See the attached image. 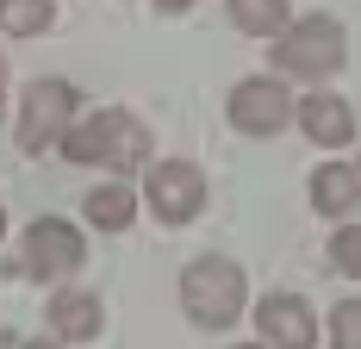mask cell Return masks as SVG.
Masks as SVG:
<instances>
[{
  "mask_svg": "<svg viewBox=\"0 0 361 349\" xmlns=\"http://www.w3.org/2000/svg\"><path fill=\"white\" fill-rule=\"evenodd\" d=\"M69 162H87V169H118V174H131V169H144L149 162V131L131 119V112H94L87 125H69L63 131V143H56Z\"/></svg>",
  "mask_w": 361,
  "mask_h": 349,
  "instance_id": "1",
  "label": "cell"
},
{
  "mask_svg": "<svg viewBox=\"0 0 361 349\" xmlns=\"http://www.w3.org/2000/svg\"><path fill=\"white\" fill-rule=\"evenodd\" d=\"M243 300H250L243 268H237V262H224V256H200V262H187V268H180V306H187L193 324H206V331L237 324V318H243Z\"/></svg>",
  "mask_w": 361,
  "mask_h": 349,
  "instance_id": "2",
  "label": "cell"
},
{
  "mask_svg": "<svg viewBox=\"0 0 361 349\" xmlns=\"http://www.w3.org/2000/svg\"><path fill=\"white\" fill-rule=\"evenodd\" d=\"M343 50L349 37L330 13H312V19H287L274 32V69L299 75V81H318V75H336L343 69Z\"/></svg>",
  "mask_w": 361,
  "mask_h": 349,
  "instance_id": "3",
  "label": "cell"
},
{
  "mask_svg": "<svg viewBox=\"0 0 361 349\" xmlns=\"http://www.w3.org/2000/svg\"><path fill=\"white\" fill-rule=\"evenodd\" d=\"M75 125V88L69 81H32L25 88V100H19V150L25 156H44V150H56L63 131Z\"/></svg>",
  "mask_w": 361,
  "mask_h": 349,
  "instance_id": "4",
  "label": "cell"
},
{
  "mask_svg": "<svg viewBox=\"0 0 361 349\" xmlns=\"http://www.w3.org/2000/svg\"><path fill=\"white\" fill-rule=\"evenodd\" d=\"M81 256H87V249H81V231H75L69 218H37L32 231L19 237V275L56 287L63 275L81 268Z\"/></svg>",
  "mask_w": 361,
  "mask_h": 349,
  "instance_id": "5",
  "label": "cell"
},
{
  "mask_svg": "<svg viewBox=\"0 0 361 349\" xmlns=\"http://www.w3.org/2000/svg\"><path fill=\"white\" fill-rule=\"evenodd\" d=\"M231 125L243 138H274L293 125V94L274 81V75H250L231 88Z\"/></svg>",
  "mask_w": 361,
  "mask_h": 349,
  "instance_id": "6",
  "label": "cell"
},
{
  "mask_svg": "<svg viewBox=\"0 0 361 349\" xmlns=\"http://www.w3.org/2000/svg\"><path fill=\"white\" fill-rule=\"evenodd\" d=\"M144 200L156 206L162 225H187V218H200V206H206V174L193 169V162H156Z\"/></svg>",
  "mask_w": 361,
  "mask_h": 349,
  "instance_id": "7",
  "label": "cell"
},
{
  "mask_svg": "<svg viewBox=\"0 0 361 349\" xmlns=\"http://www.w3.org/2000/svg\"><path fill=\"white\" fill-rule=\"evenodd\" d=\"M255 331H262L268 349H312L318 318H312V306H305L299 293H268V300L255 306Z\"/></svg>",
  "mask_w": 361,
  "mask_h": 349,
  "instance_id": "8",
  "label": "cell"
},
{
  "mask_svg": "<svg viewBox=\"0 0 361 349\" xmlns=\"http://www.w3.org/2000/svg\"><path fill=\"white\" fill-rule=\"evenodd\" d=\"M293 119L305 125V138L324 143V150H343L355 138V106L343 94H305V100H293Z\"/></svg>",
  "mask_w": 361,
  "mask_h": 349,
  "instance_id": "9",
  "label": "cell"
},
{
  "mask_svg": "<svg viewBox=\"0 0 361 349\" xmlns=\"http://www.w3.org/2000/svg\"><path fill=\"white\" fill-rule=\"evenodd\" d=\"M361 200V174L355 162H324V169L312 174V206L324 212V218H349Z\"/></svg>",
  "mask_w": 361,
  "mask_h": 349,
  "instance_id": "10",
  "label": "cell"
},
{
  "mask_svg": "<svg viewBox=\"0 0 361 349\" xmlns=\"http://www.w3.org/2000/svg\"><path fill=\"white\" fill-rule=\"evenodd\" d=\"M44 312H50V331H56L63 343H87V337H100V300H94V293H56Z\"/></svg>",
  "mask_w": 361,
  "mask_h": 349,
  "instance_id": "11",
  "label": "cell"
},
{
  "mask_svg": "<svg viewBox=\"0 0 361 349\" xmlns=\"http://www.w3.org/2000/svg\"><path fill=\"white\" fill-rule=\"evenodd\" d=\"M81 212H87V225H100V231H125V225L137 218V194H131L125 181H106V187H94V194L81 200Z\"/></svg>",
  "mask_w": 361,
  "mask_h": 349,
  "instance_id": "12",
  "label": "cell"
},
{
  "mask_svg": "<svg viewBox=\"0 0 361 349\" xmlns=\"http://www.w3.org/2000/svg\"><path fill=\"white\" fill-rule=\"evenodd\" d=\"M56 25V0H0V32L6 37H37Z\"/></svg>",
  "mask_w": 361,
  "mask_h": 349,
  "instance_id": "13",
  "label": "cell"
},
{
  "mask_svg": "<svg viewBox=\"0 0 361 349\" xmlns=\"http://www.w3.org/2000/svg\"><path fill=\"white\" fill-rule=\"evenodd\" d=\"M287 19H293L287 0H231V25L250 32V37H274Z\"/></svg>",
  "mask_w": 361,
  "mask_h": 349,
  "instance_id": "14",
  "label": "cell"
},
{
  "mask_svg": "<svg viewBox=\"0 0 361 349\" xmlns=\"http://www.w3.org/2000/svg\"><path fill=\"white\" fill-rule=\"evenodd\" d=\"M330 349H361V306L355 300H343L330 312Z\"/></svg>",
  "mask_w": 361,
  "mask_h": 349,
  "instance_id": "15",
  "label": "cell"
},
{
  "mask_svg": "<svg viewBox=\"0 0 361 349\" xmlns=\"http://www.w3.org/2000/svg\"><path fill=\"white\" fill-rule=\"evenodd\" d=\"M330 262H336L343 275H361V225H343V231L330 237Z\"/></svg>",
  "mask_w": 361,
  "mask_h": 349,
  "instance_id": "16",
  "label": "cell"
},
{
  "mask_svg": "<svg viewBox=\"0 0 361 349\" xmlns=\"http://www.w3.org/2000/svg\"><path fill=\"white\" fill-rule=\"evenodd\" d=\"M156 6H162V13H187L193 0H156Z\"/></svg>",
  "mask_w": 361,
  "mask_h": 349,
  "instance_id": "17",
  "label": "cell"
},
{
  "mask_svg": "<svg viewBox=\"0 0 361 349\" xmlns=\"http://www.w3.org/2000/svg\"><path fill=\"white\" fill-rule=\"evenodd\" d=\"M0 119H6V63H0Z\"/></svg>",
  "mask_w": 361,
  "mask_h": 349,
  "instance_id": "18",
  "label": "cell"
},
{
  "mask_svg": "<svg viewBox=\"0 0 361 349\" xmlns=\"http://www.w3.org/2000/svg\"><path fill=\"white\" fill-rule=\"evenodd\" d=\"M0 237H6V206H0Z\"/></svg>",
  "mask_w": 361,
  "mask_h": 349,
  "instance_id": "19",
  "label": "cell"
},
{
  "mask_svg": "<svg viewBox=\"0 0 361 349\" xmlns=\"http://www.w3.org/2000/svg\"><path fill=\"white\" fill-rule=\"evenodd\" d=\"M25 349H56V343H25Z\"/></svg>",
  "mask_w": 361,
  "mask_h": 349,
  "instance_id": "20",
  "label": "cell"
},
{
  "mask_svg": "<svg viewBox=\"0 0 361 349\" xmlns=\"http://www.w3.org/2000/svg\"><path fill=\"white\" fill-rule=\"evenodd\" d=\"M243 349H255V343H243Z\"/></svg>",
  "mask_w": 361,
  "mask_h": 349,
  "instance_id": "21",
  "label": "cell"
}]
</instances>
